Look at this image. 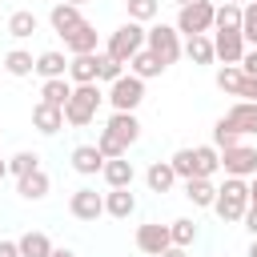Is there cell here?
Masks as SVG:
<instances>
[{
  "instance_id": "1",
  "label": "cell",
  "mask_w": 257,
  "mask_h": 257,
  "mask_svg": "<svg viewBox=\"0 0 257 257\" xmlns=\"http://www.w3.org/2000/svg\"><path fill=\"white\" fill-rule=\"evenodd\" d=\"M213 213H217L225 225L245 221V213H249V181H241V177H225V185H217Z\"/></svg>"
},
{
  "instance_id": "2",
  "label": "cell",
  "mask_w": 257,
  "mask_h": 257,
  "mask_svg": "<svg viewBox=\"0 0 257 257\" xmlns=\"http://www.w3.org/2000/svg\"><path fill=\"white\" fill-rule=\"evenodd\" d=\"M100 104H104L100 84H76V88H72V96H68V104H64V124H72V128L92 124V120H96V112H100Z\"/></svg>"
},
{
  "instance_id": "3",
  "label": "cell",
  "mask_w": 257,
  "mask_h": 257,
  "mask_svg": "<svg viewBox=\"0 0 257 257\" xmlns=\"http://www.w3.org/2000/svg\"><path fill=\"white\" fill-rule=\"evenodd\" d=\"M145 48L169 68V64H177L181 56H185V44H181V32L173 28V24H153L149 32H145Z\"/></svg>"
},
{
  "instance_id": "4",
  "label": "cell",
  "mask_w": 257,
  "mask_h": 257,
  "mask_svg": "<svg viewBox=\"0 0 257 257\" xmlns=\"http://www.w3.org/2000/svg\"><path fill=\"white\" fill-rule=\"evenodd\" d=\"M213 20H217V4L213 0H197V4H185V8H177V32L181 36H205V32H213Z\"/></svg>"
},
{
  "instance_id": "5",
  "label": "cell",
  "mask_w": 257,
  "mask_h": 257,
  "mask_svg": "<svg viewBox=\"0 0 257 257\" xmlns=\"http://www.w3.org/2000/svg\"><path fill=\"white\" fill-rule=\"evenodd\" d=\"M141 48H145V28H141L137 20H124V24H120V28L108 36V48H104V52H108L112 60L128 64V60H133Z\"/></svg>"
},
{
  "instance_id": "6",
  "label": "cell",
  "mask_w": 257,
  "mask_h": 257,
  "mask_svg": "<svg viewBox=\"0 0 257 257\" xmlns=\"http://www.w3.org/2000/svg\"><path fill=\"white\" fill-rule=\"evenodd\" d=\"M104 100L112 104V112H137V108H141V100H145V80L128 72V76H120L116 84H108Z\"/></svg>"
},
{
  "instance_id": "7",
  "label": "cell",
  "mask_w": 257,
  "mask_h": 257,
  "mask_svg": "<svg viewBox=\"0 0 257 257\" xmlns=\"http://www.w3.org/2000/svg\"><path fill=\"white\" fill-rule=\"evenodd\" d=\"M221 169H225V177L253 181V177H257V149H249V145H233V149H225V153H221Z\"/></svg>"
},
{
  "instance_id": "8",
  "label": "cell",
  "mask_w": 257,
  "mask_h": 257,
  "mask_svg": "<svg viewBox=\"0 0 257 257\" xmlns=\"http://www.w3.org/2000/svg\"><path fill=\"white\" fill-rule=\"evenodd\" d=\"M169 245H173V233H169V225H161V221H145V225H137V249H141V253H149V257H161Z\"/></svg>"
},
{
  "instance_id": "9",
  "label": "cell",
  "mask_w": 257,
  "mask_h": 257,
  "mask_svg": "<svg viewBox=\"0 0 257 257\" xmlns=\"http://www.w3.org/2000/svg\"><path fill=\"white\" fill-rule=\"evenodd\" d=\"M68 213L76 217V221H96V217H104V193H96V189H76L72 197H68Z\"/></svg>"
},
{
  "instance_id": "10",
  "label": "cell",
  "mask_w": 257,
  "mask_h": 257,
  "mask_svg": "<svg viewBox=\"0 0 257 257\" xmlns=\"http://www.w3.org/2000/svg\"><path fill=\"white\" fill-rule=\"evenodd\" d=\"M48 24H52V32H56V36H68V32H76V28L84 24V16H80V8H76V4L56 0V4H52V12H48Z\"/></svg>"
},
{
  "instance_id": "11",
  "label": "cell",
  "mask_w": 257,
  "mask_h": 257,
  "mask_svg": "<svg viewBox=\"0 0 257 257\" xmlns=\"http://www.w3.org/2000/svg\"><path fill=\"white\" fill-rule=\"evenodd\" d=\"M32 128H36V133H44V137H56V133L64 128V108L36 100V104H32Z\"/></svg>"
},
{
  "instance_id": "12",
  "label": "cell",
  "mask_w": 257,
  "mask_h": 257,
  "mask_svg": "<svg viewBox=\"0 0 257 257\" xmlns=\"http://www.w3.org/2000/svg\"><path fill=\"white\" fill-rule=\"evenodd\" d=\"M104 128L128 149V145H137L141 141V120H137V112H112L108 120H104Z\"/></svg>"
},
{
  "instance_id": "13",
  "label": "cell",
  "mask_w": 257,
  "mask_h": 257,
  "mask_svg": "<svg viewBox=\"0 0 257 257\" xmlns=\"http://www.w3.org/2000/svg\"><path fill=\"white\" fill-rule=\"evenodd\" d=\"M213 48H217V60H225V64H241V56H245V36L241 32H213Z\"/></svg>"
},
{
  "instance_id": "14",
  "label": "cell",
  "mask_w": 257,
  "mask_h": 257,
  "mask_svg": "<svg viewBox=\"0 0 257 257\" xmlns=\"http://www.w3.org/2000/svg\"><path fill=\"white\" fill-rule=\"evenodd\" d=\"M100 177H104V185H108V189H133V181H137V169H133V161L116 157V161H104Z\"/></svg>"
},
{
  "instance_id": "15",
  "label": "cell",
  "mask_w": 257,
  "mask_h": 257,
  "mask_svg": "<svg viewBox=\"0 0 257 257\" xmlns=\"http://www.w3.org/2000/svg\"><path fill=\"white\" fill-rule=\"evenodd\" d=\"M104 213L116 217V221H128V217L137 213V197H133V189H108V193H104Z\"/></svg>"
},
{
  "instance_id": "16",
  "label": "cell",
  "mask_w": 257,
  "mask_h": 257,
  "mask_svg": "<svg viewBox=\"0 0 257 257\" xmlns=\"http://www.w3.org/2000/svg\"><path fill=\"white\" fill-rule=\"evenodd\" d=\"M225 120H229L241 137H253V133H257V104H253V100H237V104L225 112Z\"/></svg>"
},
{
  "instance_id": "17",
  "label": "cell",
  "mask_w": 257,
  "mask_h": 257,
  "mask_svg": "<svg viewBox=\"0 0 257 257\" xmlns=\"http://www.w3.org/2000/svg\"><path fill=\"white\" fill-rule=\"evenodd\" d=\"M68 80H72V84H96V80H100L96 52H88V56H72V60H68Z\"/></svg>"
},
{
  "instance_id": "18",
  "label": "cell",
  "mask_w": 257,
  "mask_h": 257,
  "mask_svg": "<svg viewBox=\"0 0 257 257\" xmlns=\"http://www.w3.org/2000/svg\"><path fill=\"white\" fill-rule=\"evenodd\" d=\"M72 169H76L80 177H96V173L104 169L100 149H96V145H76V149H72Z\"/></svg>"
},
{
  "instance_id": "19",
  "label": "cell",
  "mask_w": 257,
  "mask_h": 257,
  "mask_svg": "<svg viewBox=\"0 0 257 257\" xmlns=\"http://www.w3.org/2000/svg\"><path fill=\"white\" fill-rule=\"evenodd\" d=\"M177 181H181V177L173 173L169 161H153V165L145 169V185H149V193H169Z\"/></svg>"
},
{
  "instance_id": "20",
  "label": "cell",
  "mask_w": 257,
  "mask_h": 257,
  "mask_svg": "<svg viewBox=\"0 0 257 257\" xmlns=\"http://www.w3.org/2000/svg\"><path fill=\"white\" fill-rule=\"evenodd\" d=\"M185 197H189L193 209H213V201H217V185H213L209 177H193V181H185Z\"/></svg>"
},
{
  "instance_id": "21",
  "label": "cell",
  "mask_w": 257,
  "mask_h": 257,
  "mask_svg": "<svg viewBox=\"0 0 257 257\" xmlns=\"http://www.w3.org/2000/svg\"><path fill=\"white\" fill-rule=\"evenodd\" d=\"M64 48H68V56H88V52H96V28L84 20L76 32L64 36Z\"/></svg>"
},
{
  "instance_id": "22",
  "label": "cell",
  "mask_w": 257,
  "mask_h": 257,
  "mask_svg": "<svg viewBox=\"0 0 257 257\" xmlns=\"http://www.w3.org/2000/svg\"><path fill=\"white\" fill-rule=\"evenodd\" d=\"M48 189H52V181H48V173H44V169H36V173H28V177H20V181H16V193H20L24 201H44V197H48Z\"/></svg>"
},
{
  "instance_id": "23",
  "label": "cell",
  "mask_w": 257,
  "mask_h": 257,
  "mask_svg": "<svg viewBox=\"0 0 257 257\" xmlns=\"http://www.w3.org/2000/svg\"><path fill=\"white\" fill-rule=\"evenodd\" d=\"M64 72H68V60H64V52L48 48V52H40V56H36V76H40V80H60Z\"/></svg>"
},
{
  "instance_id": "24",
  "label": "cell",
  "mask_w": 257,
  "mask_h": 257,
  "mask_svg": "<svg viewBox=\"0 0 257 257\" xmlns=\"http://www.w3.org/2000/svg\"><path fill=\"white\" fill-rule=\"evenodd\" d=\"M16 245H20V257H52V241H48V233H40V229H28L24 237H16Z\"/></svg>"
},
{
  "instance_id": "25",
  "label": "cell",
  "mask_w": 257,
  "mask_h": 257,
  "mask_svg": "<svg viewBox=\"0 0 257 257\" xmlns=\"http://www.w3.org/2000/svg\"><path fill=\"white\" fill-rule=\"evenodd\" d=\"M185 56L193 64H213L217 60V48H213V36H185Z\"/></svg>"
},
{
  "instance_id": "26",
  "label": "cell",
  "mask_w": 257,
  "mask_h": 257,
  "mask_svg": "<svg viewBox=\"0 0 257 257\" xmlns=\"http://www.w3.org/2000/svg\"><path fill=\"white\" fill-rule=\"evenodd\" d=\"M72 88H76V84H72L68 76H60V80H44V84H40V100H44V104L64 108V104H68V96H72Z\"/></svg>"
},
{
  "instance_id": "27",
  "label": "cell",
  "mask_w": 257,
  "mask_h": 257,
  "mask_svg": "<svg viewBox=\"0 0 257 257\" xmlns=\"http://www.w3.org/2000/svg\"><path fill=\"white\" fill-rule=\"evenodd\" d=\"M128 72H133V76H141V80H153V76H161V72H165V64H161L149 48H141V52L128 60Z\"/></svg>"
},
{
  "instance_id": "28",
  "label": "cell",
  "mask_w": 257,
  "mask_h": 257,
  "mask_svg": "<svg viewBox=\"0 0 257 257\" xmlns=\"http://www.w3.org/2000/svg\"><path fill=\"white\" fill-rule=\"evenodd\" d=\"M245 72H241V64H225V68H217V88L221 92H229V96H241L245 92Z\"/></svg>"
},
{
  "instance_id": "29",
  "label": "cell",
  "mask_w": 257,
  "mask_h": 257,
  "mask_svg": "<svg viewBox=\"0 0 257 257\" xmlns=\"http://www.w3.org/2000/svg\"><path fill=\"white\" fill-rule=\"evenodd\" d=\"M36 28H40V20H36V12H28V8H20V12L8 16V36H16V40H28Z\"/></svg>"
},
{
  "instance_id": "30",
  "label": "cell",
  "mask_w": 257,
  "mask_h": 257,
  "mask_svg": "<svg viewBox=\"0 0 257 257\" xmlns=\"http://www.w3.org/2000/svg\"><path fill=\"white\" fill-rule=\"evenodd\" d=\"M4 72H8V76H32V72H36V60H32V52H24V48H12V52H4Z\"/></svg>"
},
{
  "instance_id": "31",
  "label": "cell",
  "mask_w": 257,
  "mask_h": 257,
  "mask_svg": "<svg viewBox=\"0 0 257 257\" xmlns=\"http://www.w3.org/2000/svg\"><path fill=\"white\" fill-rule=\"evenodd\" d=\"M169 165H173V173H177L181 181H193V177H197V145H193V149H189V145L177 149V153L169 157Z\"/></svg>"
},
{
  "instance_id": "32",
  "label": "cell",
  "mask_w": 257,
  "mask_h": 257,
  "mask_svg": "<svg viewBox=\"0 0 257 257\" xmlns=\"http://www.w3.org/2000/svg\"><path fill=\"white\" fill-rule=\"evenodd\" d=\"M241 8L245 4H217L213 32H241Z\"/></svg>"
},
{
  "instance_id": "33",
  "label": "cell",
  "mask_w": 257,
  "mask_h": 257,
  "mask_svg": "<svg viewBox=\"0 0 257 257\" xmlns=\"http://www.w3.org/2000/svg\"><path fill=\"white\" fill-rule=\"evenodd\" d=\"M221 173V149L217 145H197V177H209Z\"/></svg>"
},
{
  "instance_id": "34",
  "label": "cell",
  "mask_w": 257,
  "mask_h": 257,
  "mask_svg": "<svg viewBox=\"0 0 257 257\" xmlns=\"http://www.w3.org/2000/svg\"><path fill=\"white\" fill-rule=\"evenodd\" d=\"M40 169V153H32V149H20V153H12L8 157V173L20 181V177H28V173H36Z\"/></svg>"
},
{
  "instance_id": "35",
  "label": "cell",
  "mask_w": 257,
  "mask_h": 257,
  "mask_svg": "<svg viewBox=\"0 0 257 257\" xmlns=\"http://www.w3.org/2000/svg\"><path fill=\"white\" fill-rule=\"evenodd\" d=\"M169 233H173V245L189 249V245L197 241V221H193V217H177V221L169 225Z\"/></svg>"
},
{
  "instance_id": "36",
  "label": "cell",
  "mask_w": 257,
  "mask_h": 257,
  "mask_svg": "<svg viewBox=\"0 0 257 257\" xmlns=\"http://www.w3.org/2000/svg\"><path fill=\"white\" fill-rule=\"evenodd\" d=\"M124 4H128V20L137 24H149L161 16V0H124Z\"/></svg>"
},
{
  "instance_id": "37",
  "label": "cell",
  "mask_w": 257,
  "mask_h": 257,
  "mask_svg": "<svg viewBox=\"0 0 257 257\" xmlns=\"http://www.w3.org/2000/svg\"><path fill=\"white\" fill-rule=\"evenodd\" d=\"M213 145H217V149L225 153V149H233V145H241V133H237V128H233V124H229L225 116H221V120L213 124Z\"/></svg>"
},
{
  "instance_id": "38",
  "label": "cell",
  "mask_w": 257,
  "mask_h": 257,
  "mask_svg": "<svg viewBox=\"0 0 257 257\" xmlns=\"http://www.w3.org/2000/svg\"><path fill=\"white\" fill-rule=\"evenodd\" d=\"M96 149H100V157H104V161H116V157H124V153H128V149H124L108 128H100V133H96Z\"/></svg>"
},
{
  "instance_id": "39",
  "label": "cell",
  "mask_w": 257,
  "mask_h": 257,
  "mask_svg": "<svg viewBox=\"0 0 257 257\" xmlns=\"http://www.w3.org/2000/svg\"><path fill=\"white\" fill-rule=\"evenodd\" d=\"M241 36H245V44L257 48V4H253V0L241 8Z\"/></svg>"
},
{
  "instance_id": "40",
  "label": "cell",
  "mask_w": 257,
  "mask_h": 257,
  "mask_svg": "<svg viewBox=\"0 0 257 257\" xmlns=\"http://www.w3.org/2000/svg\"><path fill=\"white\" fill-rule=\"evenodd\" d=\"M96 64H100V80H108V84H116V80L124 76V64L112 60L108 52H96Z\"/></svg>"
},
{
  "instance_id": "41",
  "label": "cell",
  "mask_w": 257,
  "mask_h": 257,
  "mask_svg": "<svg viewBox=\"0 0 257 257\" xmlns=\"http://www.w3.org/2000/svg\"><path fill=\"white\" fill-rule=\"evenodd\" d=\"M241 72H245L249 80H257V48H245V56H241Z\"/></svg>"
},
{
  "instance_id": "42",
  "label": "cell",
  "mask_w": 257,
  "mask_h": 257,
  "mask_svg": "<svg viewBox=\"0 0 257 257\" xmlns=\"http://www.w3.org/2000/svg\"><path fill=\"white\" fill-rule=\"evenodd\" d=\"M0 257H20V245H16V241H4V237H0Z\"/></svg>"
},
{
  "instance_id": "43",
  "label": "cell",
  "mask_w": 257,
  "mask_h": 257,
  "mask_svg": "<svg viewBox=\"0 0 257 257\" xmlns=\"http://www.w3.org/2000/svg\"><path fill=\"white\" fill-rule=\"evenodd\" d=\"M245 229H249V237H257V209L245 213Z\"/></svg>"
},
{
  "instance_id": "44",
  "label": "cell",
  "mask_w": 257,
  "mask_h": 257,
  "mask_svg": "<svg viewBox=\"0 0 257 257\" xmlns=\"http://www.w3.org/2000/svg\"><path fill=\"white\" fill-rule=\"evenodd\" d=\"M161 257H189V249H181V245H169Z\"/></svg>"
},
{
  "instance_id": "45",
  "label": "cell",
  "mask_w": 257,
  "mask_h": 257,
  "mask_svg": "<svg viewBox=\"0 0 257 257\" xmlns=\"http://www.w3.org/2000/svg\"><path fill=\"white\" fill-rule=\"evenodd\" d=\"M249 209H257V177L249 181Z\"/></svg>"
},
{
  "instance_id": "46",
  "label": "cell",
  "mask_w": 257,
  "mask_h": 257,
  "mask_svg": "<svg viewBox=\"0 0 257 257\" xmlns=\"http://www.w3.org/2000/svg\"><path fill=\"white\" fill-rule=\"evenodd\" d=\"M52 257H76L72 249H52Z\"/></svg>"
},
{
  "instance_id": "47",
  "label": "cell",
  "mask_w": 257,
  "mask_h": 257,
  "mask_svg": "<svg viewBox=\"0 0 257 257\" xmlns=\"http://www.w3.org/2000/svg\"><path fill=\"white\" fill-rule=\"evenodd\" d=\"M4 177H8V161L0 157V181H4Z\"/></svg>"
},
{
  "instance_id": "48",
  "label": "cell",
  "mask_w": 257,
  "mask_h": 257,
  "mask_svg": "<svg viewBox=\"0 0 257 257\" xmlns=\"http://www.w3.org/2000/svg\"><path fill=\"white\" fill-rule=\"evenodd\" d=\"M245 257H257V237H253V245H249V253Z\"/></svg>"
},
{
  "instance_id": "49",
  "label": "cell",
  "mask_w": 257,
  "mask_h": 257,
  "mask_svg": "<svg viewBox=\"0 0 257 257\" xmlns=\"http://www.w3.org/2000/svg\"><path fill=\"white\" fill-rule=\"evenodd\" d=\"M173 4H177V8H185V4H197V0H173Z\"/></svg>"
},
{
  "instance_id": "50",
  "label": "cell",
  "mask_w": 257,
  "mask_h": 257,
  "mask_svg": "<svg viewBox=\"0 0 257 257\" xmlns=\"http://www.w3.org/2000/svg\"><path fill=\"white\" fill-rule=\"evenodd\" d=\"M68 4H76V8H84V4H88V0H68Z\"/></svg>"
},
{
  "instance_id": "51",
  "label": "cell",
  "mask_w": 257,
  "mask_h": 257,
  "mask_svg": "<svg viewBox=\"0 0 257 257\" xmlns=\"http://www.w3.org/2000/svg\"><path fill=\"white\" fill-rule=\"evenodd\" d=\"M221 4H241V0H221Z\"/></svg>"
},
{
  "instance_id": "52",
  "label": "cell",
  "mask_w": 257,
  "mask_h": 257,
  "mask_svg": "<svg viewBox=\"0 0 257 257\" xmlns=\"http://www.w3.org/2000/svg\"><path fill=\"white\" fill-rule=\"evenodd\" d=\"M253 104H257V96H253Z\"/></svg>"
},
{
  "instance_id": "53",
  "label": "cell",
  "mask_w": 257,
  "mask_h": 257,
  "mask_svg": "<svg viewBox=\"0 0 257 257\" xmlns=\"http://www.w3.org/2000/svg\"><path fill=\"white\" fill-rule=\"evenodd\" d=\"M253 4H257V0H253Z\"/></svg>"
}]
</instances>
